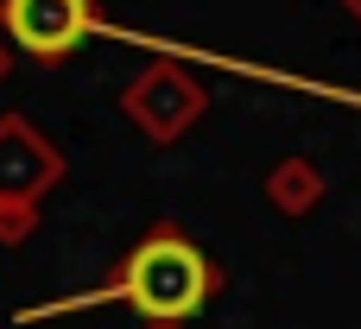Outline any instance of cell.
<instances>
[{
  "label": "cell",
  "instance_id": "2",
  "mask_svg": "<svg viewBox=\"0 0 361 329\" xmlns=\"http://www.w3.org/2000/svg\"><path fill=\"white\" fill-rule=\"evenodd\" d=\"M0 32L38 63H63L82 38H102V19L95 0H0Z\"/></svg>",
  "mask_w": 361,
  "mask_h": 329
},
{
  "label": "cell",
  "instance_id": "3",
  "mask_svg": "<svg viewBox=\"0 0 361 329\" xmlns=\"http://www.w3.org/2000/svg\"><path fill=\"white\" fill-rule=\"evenodd\" d=\"M349 6H361V0H349Z\"/></svg>",
  "mask_w": 361,
  "mask_h": 329
},
{
  "label": "cell",
  "instance_id": "1",
  "mask_svg": "<svg viewBox=\"0 0 361 329\" xmlns=\"http://www.w3.org/2000/svg\"><path fill=\"white\" fill-rule=\"evenodd\" d=\"M216 266L209 254L178 228V222H152L127 254L121 266L89 285V292H70V298H51V304H25L19 323H44V317H70V311H102V304H121L127 317H140L146 329H184L197 323L216 298Z\"/></svg>",
  "mask_w": 361,
  "mask_h": 329
}]
</instances>
